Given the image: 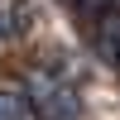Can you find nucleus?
I'll use <instances>...</instances> for the list:
<instances>
[{
	"label": "nucleus",
	"instance_id": "nucleus-1",
	"mask_svg": "<svg viewBox=\"0 0 120 120\" xmlns=\"http://www.w3.org/2000/svg\"><path fill=\"white\" fill-rule=\"evenodd\" d=\"M29 106H34L38 120H77L82 115V101H77V91L63 82V77H29Z\"/></svg>",
	"mask_w": 120,
	"mask_h": 120
},
{
	"label": "nucleus",
	"instance_id": "nucleus-2",
	"mask_svg": "<svg viewBox=\"0 0 120 120\" xmlns=\"http://www.w3.org/2000/svg\"><path fill=\"white\" fill-rule=\"evenodd\" d=\"M29 96L24 91H0V120H29Z\"/></svg>",
	"mask_w": 120,
	"mask_h": 120
},
{
	"label": "nucleus",
	"instance_id": "nucleus-3",
	"mask_svg": "<svg viewBox=\"0 0 120 120\" xmlns=\"http://www.w3.org/2000/svg\"><path fill=\"white\" fill-rule=\"evenodd\" d=\"M15 29V10H10V0H0V38Z\"/></svg>",
	"mask_w": 120,
	"mask_h": 120
}]
</instances>
